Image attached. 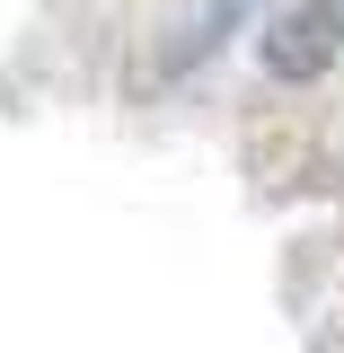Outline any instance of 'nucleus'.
Segmentation results:
<instances>
[{
	"mask_svg": "<svg viewBox=\"0 0 344 353\" xmlns=\"http://www.w3.org/2000/svg\"><path fill=\"white\" fill-rule=\"evenodd\" d=\"M336 44H344V0H301V9L274 18L265 62H274V80H318L336 62Z\"/></svg>",
	"mask_w": 344,
	"mask_h": 353,
	"instance_id": "1",
	"label": "nucleus"
}]
</instances>
